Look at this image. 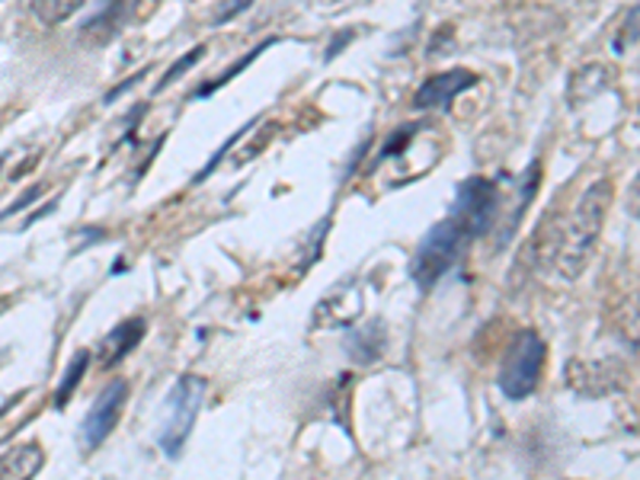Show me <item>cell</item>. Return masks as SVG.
Here are the masks:
<instances>
[{
  "label": "cell",
  "instance_id": "6da1fadb",
  "mask_svg": "<svg viewBox=\"0 0 640 480\" xmlns=\"http://www.w3.org/2000/svg\"><path fill=\"white\" fill-rule=\"evenodd\" d=\"M615 199V182L608 177L595 180L580 195L567 222L554 231V240L548 243V263L564 276V279H580L582 269L589 266L595 243L602 235L605 215Z\"/></svg>",
  "mask_w": 640,
  "mask_h": 480
},
{
  "label": "cell",
  "instance_id": "7a4b0ae2",
  "mask_svg": "<svg viewBox=\"0 0 640 480\" xmlns=\"http://www.w3.org/2000/svg\"><path fill=\"white\" fill-rule=\"evenodd\" d=\"M477 240V231L470 228L465 215H459L455 209H449V215L429 228V235L419 240L416 253H413V282L429 292L449 269H455V263L462 260V253L467 250V243Z\"/></svg>",
  "mask_w": 640,
  "mask_h": 480
},
{
  "label": "cell",
  "instance_id": "3957f363",
  "mask_svg": "<svg viewBox=\"0 0 640 480\" xmlns=\"http://www.w3.org/2000/svg\"><path fill=\"white\" fill-rule=\"evenodd\" d=\"M544 362H548V346L535 330H519L513 337V343L506 346L503 362H500V375L497 384L510 401H525L538 391L541 375H544Z\"/></svg>",
  "mask_w": 640,
  "mask_h": 480
},
{
  "label": "cell",
  "instance_id": "277c9868",
  "mask_svg": "<svg viewBox=\"0 0 640 480\" xmlns=\"http://www.w3.org/2000/svg\"><path fill=\"white\" fill-rule=\"evenodd\" d=\"M202 397H205V381L199 375H183L174 384V391L167 397V420L161 429V449L167 458H179V452L196 426Z\"/></svg>",
  "mask_w": 640,
  "mask_h": 480
},
{
  "label": "cell",
  "instance_id": "5b68a950",
  "mask_svg": "<svg viewBox=\"0 0 640 480\" xmlns=\"http://www.w3.org/2000/svg\"><path fill=\"white\" fill-rule=\"evenodd\" d=\"M564 375H567V388L580 397H608V394H618L628 388V375H625L622 362L615 359H570Z\"/></svg>",
  "mask_w": 640,
  "mask_h": 480
},
{
  "label": "cell",
  "instance_id": "8992f818",
  "mask_svg": "<svg viewBox=\"0 0 640 480\" xmlns=\"http://www.w3.org/2000/svg\"><path fill=\"white\" fill-rule=\"evenodd\" d=\"M125 401H128V381H122V378L110 381L100 391V397L93 401V407L84 420V429H80V449L84 452H97L110 439V432L116 429L118 417L125 410Z\"/></svg>",
  "mask_w": 640,
  "mask_h": 480
},
{
  "label": "cell",
  "instance_id": "52a82bcc",
  "mask_svg": "<svg viewBox=\"0 0 640 480\" xmlns=\"http://www.w3.org/2000/svg\"><path fill=\"white\" fill-rule=\"evenodd\" d=\"M477 84V74H470L467 67H449L442 74H432L429 80L419 84V90L413 93V110H449L467 87Z\"/></svg>",
  "mask_w": 640,
  "mask_h": 480
},
{
  "label": "cell",
  "instance_id": "ba28073f",
  "mask_svg": "<svg viewBox=\"0 0 640 480\" xmlns=\"http://www.w3.org/2000/svg\"><path fill=\"white\" fill-rule=\"evenodd\" d=\"M612 80H615V71L608 64H582V67H577V74L570 77V84H567V103L577 110L582 103L595 100L602 90H608Z\"/></svg>",
  "mask_w": 640,
  "mask_h": 480
},
{
  "label": "cell",
  "instance_id": "9c48e42d",
  "mask_svg": "<svg viewBox=\"0 0 640 480\" xmlns=\"http://www.w3.org/2000/svg\"><path fill=\"white\" fill-rule=\"evenodd\" d=\"M145 330H148V324H145V317H131V320H125V324H116V330H110L103 340H100V362L106 365V368H113L118 359H125L138 343H141V337H145Z\"/></svg>",
  "mask_w": 640,
  "mask_h": 480
},
{
  "label": "cell",
  "instance_id": "30bf717a",
  "mask_svg": "<svg viewBox=\"0 0 640 480\" xmlns=\"http://www.w3.org/2000/svg\"><path fill=\"white\" fill-rule=\"evenodd\" d=\"M42 465H46L42 445L26 442V445H16V449H10V452L0 455V478H36V475L42 471Z\"/></svg>",
  "mask_w": 640,
  "mask_h": 480
},
{
  "label": "cell",
  "instance_id": "8fae6325",
  "mask_svg": "<svg viewBox=\"0 0 640 480\" xmlns=\"http://www.w3.org/2000/svg\"><path fill=\"white\" fill-rule=\"evenodd\" d=\"M612 330L625 346H631V353L640 356V292L625 295L612 307Z\"/></svg>",
  "mask_w": 640,
  "mask_h": 480
},
{
  "label": "cell",
  "instance_id": "7c38bea8",
  "mask_svg": "<svg viewBox=\"0 0 640 480\" xmlns=\"http://www.w3.org/2000/svg\"><path fill=\"white\" fill-rule=\"evenodd\" d=\"M538 182H541V161H531V164H528V170H525L523 182H519L516 205H513V212H510V222H506V235H503V240H510L513 235H516V228H519V222H523L525 209L531 205V199H535V192H538Z\"/></svg>",
  "mask_w": 640,
  "mask_h": 480
},
{
  "label": "cell",
  "instance_id": "4fadbf2b",
  "mask_svg": "<svg viewBox=\"0 0 640 480\" xmlns=\"http://www.w3.org/2000/svg\"><path fill=\"white\" fill-rule=\"evenodd\" d=\"M87 0H29V13L42 26H59L67 16H74Z\"/></svg>",
  "mask_w": 640,
  "mask_h": 480
},
{
  "label": "cell",
  "instance_id": "5bb4252c",
  "mask_svg": "<svg viewBox=\"0 0 640 480\" xmlns=\"http://www.w3.org/2000/svg\"><path fill=\"white\" fill-rule=\"evenodd\" d=\"M90 368V353L87 350H80L71 365H67V371H64V381L59 384V391H55V407H64L67 401H71V394H74V388L80 384V378H84V371Z\"/></svg>",
  "mask_w": 640,
  "mask_h": 480
},
{
  "label": "cell",
  "instance_id": "9a60e30c",
  "mask_svg": "<svg viewBox=\"0 0 640 480\" xmlns=\"http://www.w3.org/2000/svg\"><path fill=\"white\" fill-rule=\"evenodd\" d=\"M276 42H279V39H266V42H260V46H256V49H253V52H247V55H243V59H240V61H234L231 67H228V71H225V74H222V77H215V80H209V84H202V87H199V90H196V97H209V93H212V90H215V87H225V84H228V80H231V77H237V74H240V71H247V64H253V61L260 59V55H263V52H266V49H269V46H276Z\"/></svg>",
  "mask_w": 640,
  "mask_h": 480
},
{
  "label": "cell",
  "instance_id": "2e32d148",
  "mask_svg": "<svg viewBox=\"0 0 640 480\" xmlns=\"http://www.w3.org/2000/svg\"><path fill=\"white\" fill-rule=\"evenodd\" d=\"M381 350H385V330H381V333H375V340H372V330L352 333L350 353L355 362L378 359V356H381Z\"/></svg>",
  "mask_w": 640,
  "mask_h": 480
},
{
  "label": "cell",
  "instance_id": "e0dca14e",
  "mask_svg": "<svg viewBox=\"0 0 640 480\" xmlns=\"http://www.w3.org/2000/svg\"><path fill=\"white\" fill-rule=\"evenodd\" d=\"M202 55H205V46H199V49L186 52V55L176 61L174 67H171V71H167V74H164V77H161L158 84H154V93H164V90H167L171 84H176V80H179L183 74H189V71H192V67H196V64L202 61Z\"/></svg>",
  "mask_w": 640,
  "mask_h": 480
},
{
  "label": "cell",
  "instance_id": "ac0fdd59",
  "mask_svg": "<svg viewBox=\"0 0 640 480\" xmlns=\"http://www.w3.org/2000/svg\"><path fill=\"white\" fill-rule=\"evenodd\" d=\"M640 39V7L631 10V16L625 20V26H622V33H618V39H615V52H625L628 46H635Z\"/></svg>",
  "mask_w": 640,
  "mask_h": 480
},
{
  "label": "cell",
  "instance_id": "d6986e66",
  "mask_svg": "<svg viewBox=\"0 0 640 480\" xmlns=\"http://www.w3.org/2000/svg\"><path fill=\"white\" fill-rule=\"evenodd\" d=\"M250 3H253V0H231L228 7H222V10H215V16H212V23H215V26H222V23H228V20H234V16H237L240 10H247Z\"/></svg>",
  "mask_w": 640,
  "mask_h": 480
},
{
  "label": "cell",
  "instance_id": "ffe728a7",
  "mask_svg": "<svg viewBox=\"0 0 640 480\" xmlns=\"http://www.w3.org/2000/svg\"><path fill=\"white\" fill-rule=\"evenodd\" d=\"M628 212L640 222V174L638 180L631 182V189H628Z\"/></svg>",
  "mask_w": 640,
  "mask_h": 480
},
{
  "label": "cell",
  "instance_id": "44dd1931",
  "mask_svg": "<svg viewBox=\"0 0 640 480\" xmlns=\"http://www.w3.org/2000/svg\"><path fill=\"white\" fill-rule=\"evenodd\" d=\"M141 77H145V67H141V71H138V74H131V77H128V80H125V84H118V87H113V90H110V93H106V103H113V100H116V97H122V90H128V87H131V84H138V80H141Z\"/></svg>",
  "mask_w": 640,
  "mask_h": 480
},
{
  "label": "cell",
  "instance_id": "7402d4cb",
  "mask_svg": "<svg viewBox=\"0 0 640 480\" xmlns=\"http://www.w3.org/2000/svg\"><path fill=\"white\" fill-rule=\"evenodd\" d=\"M352 36H355V33H340V36H337V46H334V49L327 52V59H334V55H337V52H340L343 46H350Z\"/></svg>",
  "mask_w": 640,
  "mask_h": 480
},
{
  "label": "cell",
  "instance_id": "603a6c76",
  "mask_svg": "<svg viewBox=\"0 0 640 480\" xmlns=\"http://www.w3.org/2000/svg\"><path fill=\"white\" fill-rule=\"evenodd\" d=\"M3 161H7V157H0V167H3Z\"/></svg>",
  "mask_w": 640,
  "mask_h": 480
},
{
  "label": "cell",
  "instance_id": "cb8c5ba5",
  "mask_svg": "<svg viewBox=\"0 0 640 480\" xmlns=\"http://www.w3.org/2000/svg\"><path fill=\"white\" fill-rule=\"evenodd\" d=\"M638 125H640V113H638Z\"/></svg>",
  "mask_w": 640,
  "mask_h": 480
}]
</instances>
